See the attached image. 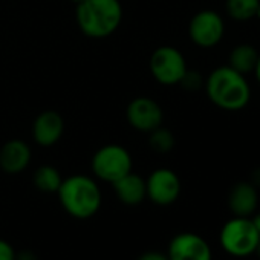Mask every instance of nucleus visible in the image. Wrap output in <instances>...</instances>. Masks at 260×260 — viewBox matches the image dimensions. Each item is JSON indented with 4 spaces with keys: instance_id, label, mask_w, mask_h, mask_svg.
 <instances>
[{
    "instance_id": "nucleus-1",
    "label": "nucleus",
    "mask_w": 260,
    "mask_h": 260,
    "mask_svg": "<svg viewBox=\"0 0 260 260\" xmlns=\"http://www.w3.org/2000/svg\"><path fill=\"white\" fill-rule=\"evenodd\" d=\"M205 89L211 103L225 110H240L251 98V89L243 74L230 66L214 69L207 78Z\"/></svg>"
},
{
    "instance_id": "nucleus-10",
    "label": "nucleus",
    "mask_w": 260,
    "mask_h": 260,
    "mask_svg": "<svg viewBox=\"0 0 260 260\" xmlns=\"http://www.w3.org/2000/svg\"><path fill=\"white\" fill-rule=\"evenodd\" d=\"M167 257L169 260H211V248L199 234L179 233L170 240Z\"/></svg>"
},
{
    "instance_id": "nucleus-17",
    "label": "nucleus",
    "mask_w": 260,
    "mask_h": 260,
    "mask_svg": "<svg viewBox=\"0 0 260 260\" xmlns=\"http://www.w3.org/2000/svg\"><path fill=\"white\" fill-rule=\"evenodd\" d=\"M260 0H226L228 16L234 20H249L255 17Z\"/></svg>"
},
{
    "instance_id": "nucleus-9",
    "label": "nucleus",
    "mask_w": 260,
    "mask_h": 260,
    "mask_svg": "<svg viewBox=\"0 0 260 260\" xmlns=\"http://www.w3.org/2000/svg\"><path fill=\"white\" fill-rule=\"evenodd\" d=\"M127 121L134 128L140 132H152V130L161 127L164 113L161 106L149 96H138L130 101L127 106Z\"/></svg>"
},
{
    "instance_id": "nucleus-7",
    "label": "nucleus",
    "mask_w": 260,
    "mask_h": 260,
    "mask_svg": "<svg viewBox=\"0 0 260 260\" xmlns=\"http://www.w3.org/2000/svg\"><path fill=\"white\" fill-rule=\"evenodd\" d=\"M190 39L194 45L201 48H213L216 46L225 32V25L222 17L211 10H204L194 14L190 22Z\"/></svg>"
},
{
    "instance_id": "nucleus-3",
    "label": "nucleus",
    "mask_w": 260,
    "mask_h": 260,
    "mask_svg": "<svg viewBox=\"0 0 260 260\" xmlns=\"http://www.w3.org/2000/svg\"><path fill=\"white\" fill-rule=\"evenodd\" d=\"M77 23L83 34L104 39L113 34L122 20L119 0H83L77 5Z\"/></svg>"
},
{
    "instance_id": "nucleus-4",
    "label": "nucleus",
    "mask_w": 260,
    "mask_h": 260,
    "mask_svg": "<svg viewBox=\"0 0 260 260\" xmlns=\"http://www.w3.org/2000/svg\"><path fill=\"white\" fill-rule=\"evenodd\" d=\"M220 245L233 257H248L255 252L260 242V233L257 231L252 219L236 216L230 219L220 230Z\"/></svg>"
},
{
    "instance_id": "nucleus-8",
    "label": "nucleus",
    "mask_w": 260,
    "mask_h": 260,
    "mask_svg": "<svg viewBox=\"0 0 260 260\" xmlns=\"http://www.w3.org/2000/svg\"><path fill=\"white\" fill-rule=\"evenodd\" d=\"M147 198L161 207L172 205L181 194V181L170 169H156L146 179Z\"/></svg>"
},
{
    "instance_id": "nucleus-23",
    "label": "nucleus",
    "mask_w": 260,
    "mask_h": 260,
    "mask_svg": "<svg viewBox=\"0 0 260 260\" xmlns=\"http://www.w3.org/2000/svg\"><path fill=\"white\" fill-rule=\"evenodd\" d=\"M252 184L254 185H260V169L252 173Z\"/></svg>"
},
{
    "instance_id": "nucleus-16",
    "label": "nucleus",
    "mask_w": 260,
    "mask_h": 260,
    "mask_svg": "<svg viewBox=\"0 0 260 260\" xmlns=\"http://www.w3.org/2000/svg\"><path fill=\"white\" fill-rule=\"evenodd\" d=\"M61 182L60 172L52 166H42L34 173V185L43 193H57Z\"/></svg>"
},
{
    "instance_id": "nucleus-19",
    "label": "nucleus",
    "mask_w": 260,
    "mask_h": 260,
    "mask_svg": "<svg viewBox=\"0 0 260 260\" xmlns=\"http://www.w3.org/2000/svg\"><path fill=\"white\" fill-rule=\"evenodd\" d=\"M179 84H182L184 86V89H188V90H198L199 87H201V84H202V78H201V75L198 74V72H194V71H188L187 69V72H185V75L182 77V80H181V83Z\"/></svg>"
},
{
    "instance_id": "nucleus-25",
    "label": "nucleus",
    "mask_w": 260,
    "mask_h": 260,
    "mask_svg": "<svg viewBox=\"0 0 260 260\" xmlns=\"http://www.w3.org/2000/svg\"><path fill=\"white\" fill-rule=\"evenodd\" d=\"M255 74H257V78H258V81H260V54H258V61H257V66H255Z\"/></svg>"
},
{
    "instance_id": "nucleus-6",
    "label": "nucleus",
    "mask_w": 260,
    "mask_h": 260,
    "mask_svg": "<svg viewBox=\"0 0 260 260\" xmlns=\"http://www.w3.org/2000/svg\"><path fill=\"white\" fill-rule=\"evenodd\" d=\"M150 71L161 84H179L187 72V63L176 48L161 46L150 57Z\"/></svg>"
},
{
    "instance_id": "nucleus-13",
    "label": "nucleus",
    "mask_w": 260,
    "mask_h": 260,
    "mask_svg": "<svg viewBox=\"0 0 260 260\" xmlns=\"http://www.w3.org/2000/svg\"><path fill=\"white\" fill-rule=\"evenodd\" d=\"M258 204V194L255 185L251 182H239L236 184L228 196V207L234 216L249 217Z\"/></svg>"
},
{
    "instance_id": "nucleus-5",
    "label": "nucleus",
    "mask_w": 260,
    "mask_h": 260,
    "mask_svg": "<svg viewBox=\"0 0 260 260\" xmlns=\"http://www.w3.org/2000/svg\"><path fill=\"white\" fill-rule=\"evenodd\" d=\"M92 172L98 179L113 184L132 172V156L122 146L107 144L93 155Z\"/></svg>"
},
{
    "instance_id": "nucleus-12",
    "label": "nucleus",
    "mask_w": 260,
    "mask_h": 260,
    "mask_svg": "<svg viewBox=\"0 0 260 260\" xmlns=\"http://www.w3.org/2000/svg\"><path fill=\"white\" fill-rule=\"evenodd\" d=\"M29 146L22 140H11L0 149V169L8 175L22 173L31 162Z\"/></svg>"
},
{
    "instance_id": "nucleus-18",
    "label": "nucleus",
    "mask_w": 260,
    "mask_h": 260,
    "mask_svg": "<svg viewBox=\"0 0 260 260\" xmlns=\"http://www.w3.org/2000/svg\"><path fill=\"white\" fill-rule=\"evenodd\" d=\"M149 144L158 153H169L175 147V137L169 128L158 127L150 132Z\"/></svg>"
},
{
    "instance_id": "nucleus-2",
    "label": "nucleus",
    "mask_w": 260,
    "mask_h": 260,
    "mask_svg": "<svg viewBox=\"0 0 260 260\" xmlns=\"http://www.w3.org/2000/svg\"><path fill=\"white\" fill-rule=\"evenodd\" d=\"M57 194L64 211L75 219H89L101 207V190L98 184L84 175H74L63 179Z\"/></svg>"
},
{
    "instance_id": "nucleus-27",
    "label": "nucleus",
    "mask_w": 260,
    "mask_h": 260,
    "mask_svg": "<svg viewBox=\"0 0 260 260\" xmlns=\"http://www.w3.org/2000/svg\"><path fill=\"white\" fill-rule=\"evenodd\" d=\"M255 17L260 20V5H258V10H257V13H255Z\"/></svg>"
},
{
    "instance_id": "nucleus-26",
    "label": "nucleus",
    "mask_w": 260,
    "mask_h": 260,
    "mask_svg": "<svg viewBox=\"0 0 260 260\" xmlns=\"http://www.w3.org/2000/svg\"><path fill=\"white\" fill-rule=\"evenodd\" d=\"M255 254H257L258 258H260V242H258V245H257V248H255Z\"/></svg>"
},
{
    "instance_id": "nucleus-21",
    "label": "nucleus",
    "mask_w": 260,
    "mask_h": 260,
    "mask_svg": "<svg viewBox=\"0 0 260 260\" xmlns=\"http://www.w3.org/2000/svg\"><path fill=\"white\" fill-rule=\"evenodd\" d=\"M137 260H169V257L167 254L159 252V251H147V252H143Z\"/></svg>"
},
{
    "instance_id": "nucleus-11",
    "label": "nucleus",
    "mask_w": 260,
    "mask_h": 260,
    "mask_svg": "<svg viewBox=\"0 0 260 260\" xmlns=\"http://www.w3.org/2000/svg\"><path fill=\"white\" fill-rule=\"evenodd\" d=\"M64 132V119L55 110L42 112L32 124L34 141L42 147H51L60 141Z\"/></svg>"
},
{
    "instance_id": "nucleus-22",
    "label": "nucleus",
    "mask_w": 260,
    "mask_h": 260,
    "mask_svg": "<svg viewBox=\"0 0 260 260\" xmlns=\"http://www.w3.org/2000/svg\"><path fill=\"white\" fill-rule=\"evenodd\" d=\"M16 260H39V257L32 251H22L16 254Z\"/></svg>"
},
{
    "instance_id": "nucleus-15",
    "label": "nucleus",
    "mask_w": 260,
    "mask_h": 260,
    "mask_svg": "<svg viewBox=\"0 0 260 260\" xmlns=\"http://www.w3.org/2000/svg\"><path fill=\"white\" fill-rule=\"evenodd\" d=\"M258 61V52L251 45H237L230 54V68L240 74H248L255 69Z\"/></svg>"
},
{
    "instance_id": "nucleus-14",
    "label": "nucleus",
    "mask_w": 260,
    "mask_h": 260,
    "mask_svg": "<svg viewBox=\"0 0 260 260\" xmlns=\"http://www.w3.org/2000/svg\"><path fill=\"white\" fill-rule=\"evenodd\" d=\"M112 185L116 198L125 205H138L147 198L146 181L132 172L113 182Z\"/></svg>"
},
{
    "instance_id": "nucleus-28",
    "label": "nucleus",
    "mask_w": 260,
    "mask_h": 260,
    "mask_svg": "<svg viewBox=\"0 0 260 260\" xmlns=\"http://www.w3.org/2000/svg\"><path fill=\"white\" fill-rule=\"evenodd\" d=\"M71 2H72V4H75V5H78V4H81V2H83V0H71Z\"/></svg>"
},
{
    "instance_id": "nucleus-24",
    "label": "nucleus",
    "mask_w": 260,
    "mask_h": 260,
    "mask_svg": "<svg viewBox=\"0 0 260 260\" xmlns=\"http://www.w3.org/2000/svg\"><path fill=\"white\" fill-rule=\"evenodd\" d=\"M252 222H254V225H255V228H257V231L260 233V213L252 219Z\"/></svg>"
},
{
    "instance_id": "nucleus-20",
    "label": "nucleus",
    "mask_w": 260,
    "mask_h": 260,
    "mask_svg": "<svg viewBox=\"0 0 260 260\" xmlns=\"http://www.w3.org/2000/svg\"><path fill=\"white\" fill-rule=\"evenodd\" d=\"M16 251L10 242L0 239V260H16Z\"/></svg>"
}]
</instances>
